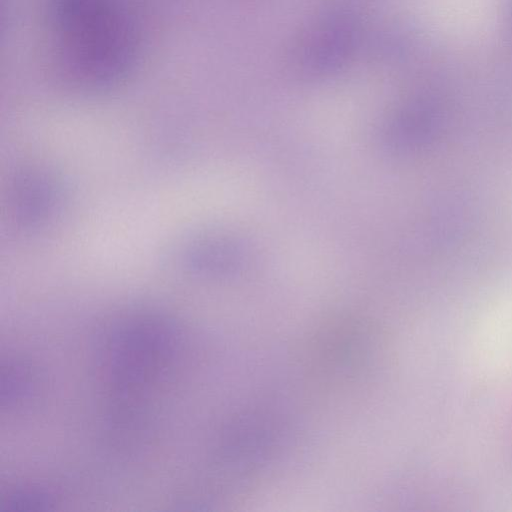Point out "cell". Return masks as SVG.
I'll list each match as a JSON object with an SVG mask.
<instances>
[{
  "instance_id": "cell-1",
  "label": "cell",
  "mask_w": 512,
  "mask_h": 512,
  "mask_svg": "<svg viewBox=\"0 0 512 512\" xmlns=\"http://www.w3.org/2000/svg\"><path fill=\"white\" fill-rule=\"evenodd\" d=\"M59 57L76 79L113 83L127 74L137 55V31L124 0H50Z\"/></svg>"
}]
</instances>
